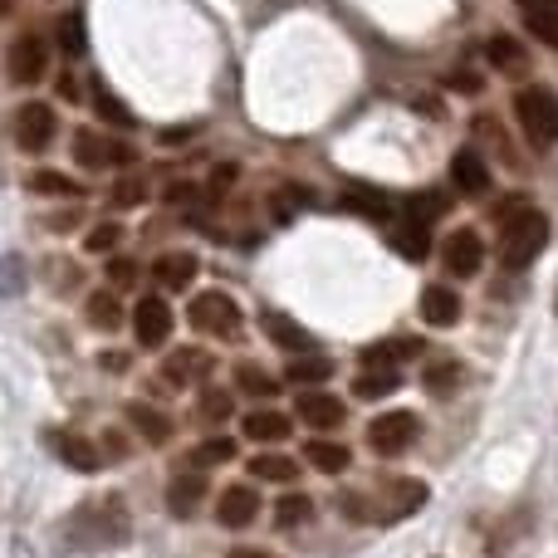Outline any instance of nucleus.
<instances>
[{
	"mask_svg": "<svg viewBox=\"0 0 558 558\" xmlns=\"http://www.w3.org/2000/svg\"><path fill=\"white\" fill-rule=\"evenodd\" d=\"M128 534H133V514L123 495H94L64 524V539L74 549H123Z\"/></svg>",
	"mask_w": 558,
	"mask_h": 558,
	"instance_id": "1",
	"label": "nucleus"
},
{
	"mask_svg": "<svg viewBox=\"0 0 558 558\" xmlns=\"http://www.w3.org/2000/svg\"><path fill=\"white\" fill-rule=\"evenodd\" d=\"M549 245V216L524 202H510L500 211V265L505 270H530Z\"/></svg>",
	"mask_w": 558,
	"mask_h": 558,
	"instance_id": "2",
	"label": "nucleus"
},
{
	"mask_svg": "<svg viewBox=\"0 0 558 558\" xmlns=\"http://www.w3.org/2000/svg\"><path fill=\"white\" fill-rule=\"evenodd\" d=\"M514 118H520V133L530 137L534 153H549L558 143V94L544 84H530L514 94Z\"/></svg>",
	"mask_w": 558,
	"mask_h": 558,
	"instance_id": "3",
	"label": "nucleus"
},
{
	"mask_svg": "<svg viewBox=\"0 0 558 558\" xmlns=\"http://www.w3.org/2000/svg\"><path fill=\"white\" fill-rule=\"evenodd\" d=\"M186 318H192V328L206 338H241V304H235L226 289L196 294L192 308H186Z\"/></svg>",
	"mask_w": 558,
	"mask_h": 558,
	"instance_id": "4",
	"label": "nucleus"
},
{
	"mask_svg": "<svg viewBox=\"0 0 558 558\" xmlns=\"http://www.w3.org/2000/svg\"><path fill=\"white\" fill-rule=\"evenodd\" d=\"M422 436V416L412 412H383L367 426V451L373 456H402L412 451V441Z\"/></svg>",
	"mask_w": 558,
	"mask_h": 558,
	"instance_id": "5",
	"label": "nucleus"
},
{
	"mask_svg": "<svg viewBox=\"0 0 558 558\" xmlns=\"http://www.w3.org/2000/svg\"><path fill=\"white\" fill-rule=\"evenodd\" d=\"M74 162L88 167V172H104V167H128V162H133V147L118 143L113 133L78 128V133H74Z\"/></svg>",
	"mask_w": 558,
	"mask_h": 558,
	"instance_id": "6",
	"label": "nucleus"
},
{
	"mask_svg": "<svg viewBox=\"0 0 558 558\" xmlns=\"http://www.w3.org/2000/svg\"><path fill=\"white\" fill-rule=\"evenodd\" d=\"M172 333V304L162 294H143L133 304V338L137 348H162Z\"/></svg>",
	"mask_w": 558,
	"mask_h": 558,
	"instance_id": "7",
	"label": "nucleus"
},
{
	"mask_svg": "<svg viewBox=\"0 0 558 558\" xmlns=\"http://www.w3.org/2000/svg\"><path fill=\"white\" fill-rule=\"evenodd\" d=\"M54 133H59L54 108H49V104H20V113H15L20 153H45V147L54 143Z\"/></svg>",
	"mask_w": 558,
	"mask_h": 558,
	"instance_id": "8",
	"label": "nucleus"
},
{
	"mask_svg": "<svg viewBox=\"0 0 558 558\" xmlns=\"http://www.w3.org/2000/svg\"><path fill=\"white\" fill-rule=\"evenodd\" d=\"M206 495H211L206 471H202V465H186V471H177L172 481H167V510H172L177 520H192V514L202 510Z\"/></svg>",
	"mask_w": 558,
	"mask_h": 558,
	"instance_id": "9",
	"label": "nucleus"
},
{
	"mask_svg": "<svg viewBox=\"0 0 558 558\" xmlns=\"http://www.w3.org/2000/svg\"><path fill=\"white\" fill-rule=\"evenodd\" d=\"M294 412H299V422H308L314 432H338V426L348 422V407L338 402L333 392H314V387L294 397Z\"/></svg>",
	"mask_w": 558,
	"mask_h": 558,
	"instance_id": "10",
	"label": "nucleus"
},
{
	"mask_svg": "<svg viewBox=\"0 0 558 558\" xmlns=\"http://www.w3.org/2000/svg\"><path fill=\"white\" fill-rule=\"evenodd\" d=\"M441 260H446V270H451L456 279L481 275V265H485V241H481L475 231H451V241L441 245Z\"/></svg>",
	"mask_w": 558,
	"mask_h": 558,
	"instance_id": "11",
	"label": "nucleus"
},
{
	"mask_svg": "<svg viewBox=\"0 0 558 558\" xmlns=\"http://www.w3.org/2000/svg\"><path fill=\"white\" fill-rule=\"evenodd\" d=\"M45 446H49V451H54L64 465H74V471H98V465H108L104 451H98L88 436H78V432H49Z\"/></svg>",
	"mask_w": 558,
	"mask_h": 558,
	"instance_id": "12",
	"label": "nucleus"
},
{
	"mask_svg": "<svg viewBox=\"0 0 558 558\" xmlns=\"http://www.w3.org/2000/svg\"><path fill=\"white\" fill-rule=\"evenodd\" d=\"M255 514H260L255 485H231V490H221V500H216V520H221L226 530H251Z\"/></svg>",
	"mask_w": 558,
	"mask_h": 558,
	"instance_id": "13",
	"label": "nucleus"
},
{
	"mask_svg": "<svg viewBox=\"0 0 558 558\" xmlns=\"http://www.w3.org/2000/svg\"><path fill=\"white\" fill-rule=\"evenodd\" d=\"M451 186L461 196H485L490 192V162H485L475 147H461V153L451 157Z\"/></svg>",
	"mask_w": 558,
	"mask_h": 558,
	"instance_id": "14",
	"label": "nucleus"
},
{
	"mask_svg": "<svg viewBox=\"0 0 558 558\" xmlns=\"http://www.w3.org/2000/svg\"><path fill=\"white\" fill-rule=\"evenodd\" d=\"M206 373H211V353H202V348H177L162 363V383H172V387H192Z\"/></svg>",
	"mask_w": 558,
	"mask_h": 558,
	"instance_id": "15",
	"label": "nucleus"
},
{
	"mask_svg": "<svg viewBox=\"0 0 558 558\" xmlns=\"http://www.w3.org/2000/svg\"><path fill=\"white\" fill-rule=\"evenodd\" d=\"M39 74H45V39L20 35L15 45H10V78H15V84H35Z\"/></svg>",
	"mask_w": 558,
	"mask_h": 558,
	"instance_id": "16",
	"label": "nucleus"
},
{
	"mask_svg": "<svg viewBox=\"0 0 558 558\" xmlns=\"http://www.w3.org/2000/svg\"><path fill=\"white\" fill-rule=\"evenodd\" d=\"M422 318L432 328H451L461 318V294L451 284H426L422 289Z\"/></svg>",
	"mask_w": 558,
	"mask_h": 558,
	"instance_id": "17",
	"label": "nucleus"
},
{
	"mask_svg": "<svg viewBox=\"0 0 558 558\" xmlns=\"http://www.w3.org/2000/svg\"><path fill=\"white\" fill-rule=\"evenodd\" d=\"M265 333H270V343L275 348H284V353H308L314 348V338H308V328L304 324H294L289 314H279V308H265Z\"/></svg>",
	"mask_w": 558,
	"mask_h": 558,
	"instance_id": "18",
	"label": "nucleus"
},
{
	"mask_svg": "<svg viewBox=\"0 0 558 558\" xmlns=\"http://www.w3.org/2000/svg\"><path fill=\"white\" fill-rule=\"evenodd\" d=\"M128 422H133V432L143 436L147 446H167L172 441V416L167 412H157V407H147V402H128Z\"/></svg>",
	"mask_w": 558,
	"mask_h": 558,
	"instance_id": "19",
	"label": "nucleus"
},
{
	"mask_svg": "<svg viewBox=\"0 0 558 558\" xmlns=\"http://www.w3.org/2000/svg\"><path fill=\"white\" fill-rule=\"evenodd\" d=\"M241 432H245V441L275 446V441H284V436L294 432V422H289L284 412H275V407H260V412H251V416L241 422Z\"/></svg>",
	"mask_w": 558,
	"mask_h": 558,
	"instance_id": "20",
	"label": "nucleus"
},
{
	"mask_svg": "<svg viewBox=\"0 0 558 558\" xmlns=\"http://www.w3.org/2000/svg\"><path fill=\"white\" fill-rule=\"evenodd\" d=\"M196 270H202V265H196L192 251H167L162 260L153 265V275H157V284H162V289H192Z\"/></svg>",
	"mask_w": 558,
	"mask_h": 558,
	"instance_id": "21",
	"label": "nucleus"
},
{
	"mask_svg": "<svg viewBox=\"0 0 558 558\" xmlns=\"http://www.w3.org/2000/svg\"><path fill=\"white\" fill-rule=\"evenodd\" d=\"M520 15L530 25L534 39H544L549 49H558V0H520Z\"/></svg>",
	"mask_w": 558,
	"mask_h": 558,
	"instance_id": "22",
	"label": "nucleus"
},
{
	"mask_svg": "<svg viewBox=\"0 0 558 558\" xmlns=\"http://www.w3.org/2000/svg\"><path fill=\"white\" fill-rule=\"evenodd\" d=\"M397 387H402V373H397V367H363V373L353 377V397H363V402H383V397H392Z\"/></svg>",
	"mask_w": 558,
	"mask_h": 558,
	"instance_id": "23",
	"label": "nucleus"
},
{
	"mask_svg": "<svg viewBox=\"0 0 558 558\" xmlns=\"http://www.w3.org/2000/svg\"><path fill=\"white\" fill-rule=\"evenodd\" d=\"M392 251L402 255V260H426V251H432V226L407 216V221L392 231Z\"/></svg>",
	"mask_w": 558,
	"mask_h": 558,
	"instance_id": "24",
	"label": "nucleus"
},
{
	"mask_svg": "<svg viewBox=\"0 0 558 558\" xmlns=\"http://www.w3.org/2000/svg\"><path fill=\"white\" fill-rule=\"evenodd\" d=\"M328 377H333V363H328V357H308V353H294L289 357V367H284V383L289 387H314V383H328Z\"/></svg>",
	"mask_w": 558,
	"mask_h": 558,
	"instance_id": "25",
	"label": "nucleus"
},
{
	"mask_svg": "<svg viewBox=\"0 0 558 558\" xmlns=\"http://www.w3.org/2000/svg\"><path fill=\"white\" fill-rule=\"evenodd\" d=\"M304 461L314 465V471H324V475H343L353 456H348V446H338V441H308Z\"/></svg>",
	"mask_w": 558,
	"mask_h": 558,
	"instance_id": "26",
	"label": "nucleus"
},
{
	"mask_svg": "<svg viewBox=\"0 0 558 558\" xmlns=\"http://www.w3.org/2000/svg\"><path fill=\"white\" fill-rule=\"evenodd\" d=\"M84 314H88V324L104 328V333H113V328L123 324V308H118V294H113V289H98V294H88Z\"/></svg>",
	"mask_w": 558,
	"mask_h": 558,
	"instance_id": "27",
	"label": "nucleus"
},
{
	"mask_svg": "<svg viewBox=\"0 0 558 558\" xmlns=\"http://www.w3.org/2000/svg\"><path fill=\"white\" fill-rule=\"evenodd\" d=\"M88 104H94V113H98V123H108V128H133V113H128V104L118 94H108L104 84H94V94H88Z\"/></svg>",
	"mask_w": 558,
	"mask_h": 558,
	"instance_id": "28",
	"label": "nucleus"
},
{
	"mask_svg": "<svg viewBox=\"0 0 558 558\" xmlns=\"http://www.w3.org/2000/svg\"><path fill=\"white\" fill-rule=\"evenodd\" d=\"M235 387H241L245 397H260V402H270V397L279 392V383L265 373L260 363H235Z\"/></svg>",
	"mask_w": 558,
	"mask_h": 558,
	"instance_id": "29",
	"label": "nucleus"
},
{
	"mask_svg": "<svg viewBox=\"0 0 558 558\" xmlns=\"http://www.w3.org/2000/svg\"><path fill=\"white\" fill-rule=\"evenodd\" d=\"M308 520H314V495L294 490V495H284V500L275 505V524H279V530H299V524H308Z\"/></svg>",
	"mask_w": 558,
	"mask_h": 558,
	"instance_id": "30",
	"label": "nucleus"
},
{
	"mask_svg": "<svg viewBox=\"0 0 558 558\" xmlns=\"http://www.w3.org/2000/svg\"><path fill=\"white\" fill-rule=\"evenodd\" d=\"M343 211H353V216H363V221H387L392 216V202H387L383 192H348L343 196Z\"/></svg>",
	"mask_w": 558,
	"mask_h": 558,
	"instance_id": "31",
	"label": "nucleus"
},
{
	"mask_svg": "<svg viewBox=\"0 0 558 558\" xmlns=\"http://www.w3.org/2000/svg\"><path fill=\"white\" fill-rule=\"evenodd\" d=\"M308 206H314V192H308V186H279V192L270 196L275 221H294V216L308 211Z\"/></svg>",
	"mask_w": 558,
	"mask_h": 558,
	"instance_id": "32",
	"label": "nucleus"
},
{
	"mask_svg": "<svg viewBox=\"0 0 558 558\" xmlns=\"http://www.w3.org/2000/svg\"><path fill=\"white\" fill-rule=\"evenodd\" d=\"M422 505H426V485H422V481H397V485H392V510H387V520L416 514Z\"/></svg>",
	"mask_w": 558,
	"mask_h": 558,
	"instance_id": "33",
	"label": "nucleus"
},
{
	"mask_svg": "<svg viewBox=\"0 0 558 558\" xmlns=\"http://www.w3.org/2000/svg\"><path fill=\"white\" fill-rule=\"evenodd\" d=\"M231 412H235V402H231V392H221V387H206V392L196 397V416L211 422V426L231 422Z\"/></svg>",
	"mask_w": 558,
	"mask_h": 558,
	"instance_id": "34",
	"label": "nucleus"
},
{
	"mask_svg": "<svg viewBox=\"0 0 558 558\" xmlns=\"http://www.w3.org/2000/svg\"><path fill=\"white\" fill-rule=\"evenodd\" d=\"M251 475H255V481L289 485V481L299 475V461H289V456H255V461H251Z\"/></svg>",
	"mask_w": 558,
	"mask_h": 558,
	"instance_id": "35",
	"label": "nucleus"
},
{
	"mask_svg": "<svg viewBox=\"0 0 558 558\" xmlns=\"http://www.w3.org/2000/svg\"><path fill=\"white\" fill-rule=\"evenodd\" d=\"M422 383H426V392H432V397H451L456 387H461V363H446V357H441V363H432L422 373Z\"/></svg>",
	"mask_w": 558,
	"mask_h": 558,
	"instance_id": "36",
	"label": "nucleus"
},
{
	"mask_svg": "<svg viewBox=\"0 0 558 558\" xmlns=\"http://www.w3.org/2000/svg\"><path fill=\"white\" fill-rule=\"evenodd\" d=\"M485 54H490V64H495V69H505V74H520V69H524V49L514 45L510 35H495Z\"/></svg>",
	"mask_w": 558,
	"mask_h": 558,
	"instance_id": "37",
	"label": "nucleus"
},
{
	"mask_svg": "<svg viewBox=\"0 0 558 558\" xmlns=\"http://www.w3.org/2000/svg\"><path fill=\"white\" fill-rule=\"evenodd\" d=\"M226 461H235V441H231V436H211V441H202V446H196V456H192V465H202V471L226 465Z\"/></svg>",
	"mask_w": 558,
	"mask_h": 558,
	"instance_id": "38",
	"label": "nucleus"
},
{
	"mask_svg": "<svg viewBox=\"0 0 558 558\" xmlns=\"http://www.w3.org/2000/svg\"><path fill=\"white\" fill-rule=\"evenodd\" d=\"M118 241H123V226H118V221H98L94 231L84 235V251L88 255H113Z\"/></svg>",
	"mask_w": 558,
	"mask_h": 558,
	"instance_id": "39",
	"label": "nucleus"
},
{
	"mask_svg": "<svg viewBox=\"0 0 558 558\" xmlns=\"http://www.w3.org/2000/svg\"><path fill=\"white\" fill-rule=\"evenodd\" d=\"M441 211H446V196L441 192H422V196H412V206H407V216H412V221H422V226H432Z\"/></svg>",
	"mask_w": 558,
	"mask_h": 558,
	"instance_id": "40",
	"label": "nucleus"
},
{
	"mask_svg": "<svg viewBox=\"0 0 558 558\" xmlns=\"http://www.w3.org/2000/svg\"><path fill=\"white\" fill-rule=\"evenodd\" d=\"M29 186H35L39 196H78V182H69V177H59V172H35Z\"/></svg>",
	"mask_w": 558,
	"mask_h": 558,
	"instance_id": "41",
	"label": "nucleus"
},
{
	"mask_svg": "<svg viewBox=\"0 0 558 558\" xmlns=\"http://www.w3.org/2000/svg\"><path fill=\"white\" fill-rule=\"evenodd\" d=\"M59 49H64V54H84V20L78 15L59 20Z\"/></svg>",
	"mask_w": 558,
	"mask_h": 558,
	"instance_id": "42",
	"label": "nucleus"
},
{
	"mask_svg": "<svg viewBox=\"0 0 558 558\" xmlns=\"http://www.w3.org/2000/svg\"><path fill=\"white\" fill-rule=\"evenodd\" d=\"M20 289H25V265H20L15 255H5V260H0V299L20 294Z\"/></svg>",
	"mask_w": 558,
	"mask_h": 558,
	"instance_id": "43",
	"label": "nucleus"
},
{
	"mask_svg": "<svg viewBox=\"0 0 558 558\" xmlns=\"http://www.w3.org/2000/svg\"><path fill=\"white\" fill-rule=\"evenodd\" d=\"M143 202H147L143 177H123V182L113 186V206H143Z\"/></svg>",
	"mask_w": 558,
	"mask_h": 558,
	"instance_id": "44",
	"label": "nucleus"
},
{
	"mask_svg": "<svg viewBox=\"0 0 558 558\" xmlns=\"http://www.w3.org/2000/svg\"><path fill=\"white\" fill-rule=\"evenodd\" d=\"M108 284H113V289H133L137 284V260L113 255V260H108Z\"/></svg>",
	"mask_w": 558,
	"mask_h": 558,
	"instance_id": "45",
	"label": "nucleus"
},
{
	"mask_svg": "<svg viewBox=\"0 0 558 558\" xmlns=\"http://www.w3.org/2000/svg\"><path fill=\"white\" fill-rule=\"evenodd\" d=\"M235 182V167L226 162V167H216V177H211V192H226V186Z\"/></svg>",
	"mask_w": 558,
	"mask_h": 558,
	"instance_id": "46",
	"label": "nucleus"
},
{
	"mask_svg": "<svg viewBox=\"0 0 558 558\" xmlns=\"http://www.w3.org/2000/svg\"><path fill=\"white\" fill-rule=\"evenodd\" d=\"M231 558H270V554H260V549H235Z\"/></svg>",
	"mask_w": 558,
	"mask_h": 558,
	"instance_id": "47",
	"label": "nucleus"
},
{
	"mask_svg": "<svg viewBox=\"0 0 558 558\" xmlns=\"http://www.w3.org/2000/svg\"><path fill=\"white\" fill-rule=\"evenodd\" d=\"M10 5H15V0H0V20H5V15H10Z\"/></svg>",
	"mask_w": 558,
	"mask_h": 558,
	"instance_id": "48",
	"label": "nucleus"
},
{
	"mask_svg": "<svg viewBox=\"0 0 558 558\" xmlns=\"http://www.w3.org/2000/svg\"><path fill=\"white\" fill-rule=\"evenodd\" d=\"M554 314H558V299H554Z\"/></svg>",
	"mask_w": 558,
	"mask_h": 558,
	"instance_id": "49",
	"label": "nucleus"
}]
</instances>
